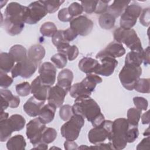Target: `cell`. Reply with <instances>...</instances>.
Returning a JSON list of instances; mask_svg holds the SVG:
<instances>
[{
    "mask_svg": "<svg viewBox=\"0 0 150 150\" xmlns=\"http://www.w3.org/2000/svg\"><path fill=\"white\" fill-rule=\"evenodd\" d=\"M149 136L144 138L137 145L136 149L137 150L139 149H149Z\"/></svg>",
    "mask_w": 150,
    "mask_h": 150,
    "instance_id": "obj_54",
    "label": "cell"
},
{
    "mask_svg": "<svg viewBox=\"0 0 150 150\" xmlns=\"http://www.w3.org/2000/svg\"><path fill=\"white\" fill-rule=\"evenodd\" d=\"M110 1H98V3L96 8L94 12L97 14H103L105 13L108 9V4Z\"/></svg>",
    "mask_w": 150,
    "mask_h": 150,
    "instance_id": "obj_51",
    "label": "cell"
},
{
    "mask_svg": "<svg viewBox=\"0 0 150 150\" xmlns=\"http://www.w3.org/2000/svg\"><path fill=\"white\" fill-rule=\"evenodd\" d=\"M142 74L141 66L125 63L119 73V79L122 86L128 90H132L137 81Z\"/></svg>",
    "mask_w": 150,
    "mask_h": 150,
    "instance_id": "obj_5",
    "label": "cell"
},
{
    "mask_svg": "<svg viewBox=\"0 0 150 150\" xmlns=\"http://www.w3.org/2000/svg\"><path fill=\"white\" fill-rule=\"evenodd\" d=\"M6 148L9 150H24L26 143L23 135L18 134L11 137L6 142Z\"/></svg>",
    "mask_w": 150,
    "mask_h": 150,
    "instance_id": "obj_24",
    "label": "cell"
},
{
    "mask_svg": "<svg viewBox=\"0 0 150 150\" xmlns=\"http://www.w3.org/2000/svg\"><path fill=\"white\" fill-rule=\"evenodd\" d=\"M45 101H40L34 96L30 97L23 106V110L30 117H35L39 115Z\"/></svg>",
    "mask_w": 150,
    "mask_h": 150,
    "instance_id": "obj_18",
    "label": "cell"
},
{
    "mask_svg": "<svg viewBox=\"0 0 150 150\" xmlns=\"http://www.w3.org/2000/svg\"><path fill=\"white\" fill-rule=\"evenodd\" d=\"M93 25V21L83 15L76 17L70 22V28L73 29L78 35L83 36L91 33Z\"/></svg>",
    "mask_w": 150,
    "mask_h": 150,
    "instance_id": "obj_12",
    "label": "cell"
},
{
    "mask_svg": "<svg viewBox=\"0 0 150 150\" xmlns=\"http://www.w3.org/2000/svg\"><path fill=\"white\" fill-rule=\"evenodd\" d=\"M125 53V49L121 43L117 42H112L106 47L99 52L96 56V59H101L103 57L108 56L113 58L120 57Z\"/></svg>",
    "mask_w": 150,
    "mask_h": 150,
    "instance_id": "obj_15",
    "label": "cell"
},
{
    "mask_svg": "<svg viewBox=\"0 0 150 150\" xmlns=\"http://www.w3.org/2000/svg\"><path fill=\"white\" fill-rule=\"evenodd\" d=\"M143 62L145 66L149 64V46H148L145 50H144Z\"/></svg>",
    "mask_w": 150,
    "mask_h": 150,
    "instance_id": "obj_56",
    "label": "cell"
},
{
    "mask_svg": "<svg viewBox=\"0 0 150 150\" xmlns=\"http://www.w3.org/2000/svg\"><path fill=\"white\" fill-rule=\"evenodd\" d=\"M46 128L45 124L42 122L39 117L31 120L26 124V134L33 146L41 142L42 134Z\"/></svg>",
    "mask_w": 150,
    "mask_h": 150,
    "instance_id": "obj_10",
    "label": "cell"
},
{
    "mask_svg": "<svg viewBox=\"0 0 150 150\" xmlns=\"http://www.w3.org/2000/svg\"><path fill=\"white\" fill-rule=\"evenodd\" d=\"M57 31V29L55 24L49 21L45 22L40 28V32L44 36L52 38Z\"/></svg>",
    "mask_w": 150,
    "mask_h": 150,
    "instance_id": "obj_35",
    "label": "cell"
},
{
    "mask_svg": "<svg viewBox=\"0 0 150 150\" xmlns=\"http://www.w3.org/2000/svg\"><path fill=\"white\" fill-rule=\"evenodd\" d=\"M139 131L138 126H134L131 124L127 135V142L131 143L134 142L138 137Z\"/></svg>",
    "mask_w": 150,
    "mask_h": 150,
    "instance_id": "obj_48",
    "label": "cell"
},
{
    "mask_svg": "<svg viewBox=\"0 0 150 150\" xmlns=\"http://www.w3.org/2000/svg\"><path fill=\"white\" fill-rule=\"evenodd\" d=\"M103 81L102 79L97 74H87V76L81 81V83L84 86V87L93 92L97 84L101 83Z\"/></svg>",
    "mask_w": 150,
    "mask_h": 150,
    "instance_id": "obj_31",
    "label": "cell"
},
{
    "mask_svg": "<svg viewBox=\"0 0 150 150\" xmlns=\"http://www.w3.org/2000/svg\"><path fill=\"white\" fill-rule=\"evenodd\" d=\"M72 110L74 114L86 118L93 127L100 125L105 120L100 106L90 96H81L75 98Z\"/></svg>",
    "mask_w": 150,
    "mask_h": 150,
    "instance_id": "obj_2",
    "label": "cell"
},
{
    "mask_svg": "<svg viewBox=\"0 0 150 150\" xmlns=\"http://www.w3.org/2000/svg\"><path fill=\"white\" fill-rule=\"evenodd\" d=\"M59 53L64 54L67 56L69 60L72 61L77 57L79 52L77 47L76 45H69Z\"/></svg>",
    "mask_w": 150,
    "mask_h": 150,
    "instance_id": "obj_41",
    "label": "cell"
},
{
    "mask_svg": "<svg viewBox=\"0 0 150 150\" xmlns=\"http://www.w3.org/2000/svg\"><path fill=\"white\" fill-rule=\"evenodd\" d=\"M51 86L44 84L39 76L36 77L31 83V93L36 99L45 101L47 100Z\"/></svg>",
    "mask_w": 150,
    "mask_h": 150,
    "instance_id": "obj_16",
    "label": "cell"
},
{
    "mask_svg": "<svg viewBox=\"0 0 150 150\" xmlns=\"http://www.w3.org/2000/svg\"><path fill=\"white\" fill-rule=\"evenodd\" d=\"M142 111L137 108H131L127 111V121L134 126H138Z\"/></svg>",
    "mask_w": 150,
    "mask_h": 150,
    "instance_id": "obj_34",
    "label": "cell"
},
{
    "mask_svg": "<svg viewBox=\"0 0 150 150\" xmlns=\"http://www.w3.org/2000/svg\"><path fill=\"white\" fill-rule=\"evenodd\" d=\"M84 148H89V147L88 146H86L85 145H82L81 146L78 148V149H84Z\"/></svg>",
    "mask_w": 150,
    "mask_h": 150,
    "instance_id": "obj_59",
    "label": "cell"
},
{
    "mask_svg": "<svg viewBox=\"0 0 150 150\" xmlns=\"http://www.w3.org/2000/svg\"><path fill=\"white\" fill-rule=\"evenodd\" d=\"M28 14V6L22 5L16 2H11L4 11V19L1 25H4L8 35H17L23 30Z\"/></svg>",
    "mask_w": 150,
    "mask_h": 150,
    "instance_id": "obj_1",
    "label": "cell"
},
{
    "mask_svg": "<svg viewBox=\"0 0 150 150\" xmlns=\"http://www.w3.org/2000/svg\"><path fill=\"white\" fill-rule=\"evenodd\" d=\"M67 8L69 13L73 18L80 15L83 12V8L82 5L76 2L71 3Z\"/></svg>",
    "mask_w": 150,
    "mask_h": 150,
    "instance_id": "obj_44",
    "label": "cell"
},
{
    "mask_svg": "<svg viewBox=\"0 0 150 150\" xmlns=\"http://www.w3.org/2000/svg\"><path fill=\"white\" fill-rule=\"evenodd\" d=\"M9 53L16 63L20 62L28 57L26 49L21 45H15L12 46L9 49Z\"/></svg>",
    "mask_w": 150,
    "mask_h": 150,
    "instance_id": "obj_25",
    "label": "cell"
},
{
    "mask_svg": "<svg viewBox=\"0 0 150 150\" xmlns=\"http://www.w3.org/2000/svg\"><path fill=\"white\" fill-rule=\"evenodd\" d=\"M73 80V73L69 69L61 70L57 77V84L69 91Z\"/></svg>",
    "mask_w": 150,
    "mask_h": 150,
    "instance_id": "obj_19",
    "label": "cell"
},
{
    "mask_svg": "<svg viewBox=\"0 0 150 150\" xmlns=\"http://www.w3.org/2000/svg\"><path fill=\"white\" fill-rule=\"evenodd\" d=\"M99 63L94 73L103 76H110L114 71V70L118 65V61L113 57L105 56L100 59Z\"/></svg>",
    "mask_w": 150,
    "mask_h": 150,
    "instance_id": "obj_14",
    "label": "cell"
},
{
    "mask_svg": "<svg viewBox=\"0 0 150 150\" xmlns=\"http://www.w3.org/2000/svg\"><path fill=\"white\" fill-rule=\"evenodd\" d=\"M67 92V91L57 84L50 87L47 97L48 103L55 106L56 108L60 107L64 103V98Z\"/></svg>",
    "mask_w": 150,
    "mask_h": 150,
    "instance_id": "obj_17",
    "label": "cell"
},
{
    "mask_svg": "<svg viewBox=\"0 0 150 150\" xmlns=\"http://www.w3.org/2000/svg\"><path fill=\"white\" fill-rule=\"evenodd\" d=\"M15 89L19 96L21 97H25L28 96L31 92V85H30L28 82L24 81L16 84Z\"/></svg>",
    "mask_w": 150,
    "mask_h": 150,
    "instance_id": "obj_42",
    "label": "cell"
},
{
    "mask_svg": "<svg viewBox=\"0 0 150 150\" xmlns=\"http://www.w3.org/2000/svg\"><path fill=\"white\" fill-rule=\"evenodd\" d=\"M0 93L1 98L4 100L9 104V107L15 108L19 106L21 101L19 97L13 96L10 90L6 88L1 89Z\"/></svg>",
    "mask_w": 150,
    "mask_h": 150,
    "instance_id": "obj_28",
    "label": "cell"
},
{
    "mask_svg": "<svg viewBox=\"0 0 150 150\" xmlns=\"http://www.w3.org/2000/svg\"><path fill=\"white\" fill-rule=\"evenodd\" d=\"M149 8H145L139 16V22L143 26H148L149 25Z\"/></svg>",
    "mask_w": 150,
    "mask_h": 150,
    "instance_id": "obj_50",
    "label": "cell"
},
{
    "mask_svg": "<svg viewBox=\"0 0 150 150\" xmlns=\"http://www.w3.org/2000/svg\"><path fill=\"white\" fill-rule=\"evenodd\" d=\"M81 5L83 8V11L87 13H92L94 12L98 1H81Z\"/></svg>",
    "mask_w": 150,
    "mask_h": 150,
    "instance_id": "obj_45",
    "label": "cell"
},
{
    "mask_svg": "<svg viewBox=\"0 0 150 150\" xmlns=\"http://www.w3.org/2000/svg\"><path fill=\"white\" fill-rule=\"evenodd\" d=\"M115 18L108 12L101 15L98 19V23L100 27L106 30L112 29L115 25Z\"/></svg>",
    "mask_w": 150,
    "mask_h": 150,
    "instance_id": "obj_32",
    "label": "cell"
},
{
    "mask_svg": "<svg viewBox=\"0 0 150 150\" xmlns=\"http://www.w3.org/2000/svg\"><path fill=\"white\" fill-rule=\"evenodd\" d=\"M149 84H150V81L149 79H144L141 78L139 79L134 86V89H135V91L141 93H149Z\"/></svg>",
    "mask_w": 150,
    "mask_h": 150,
    "instance_id": "obj_36",
    "label": "cell"
},
{
    "mask_svg": "<svg viewBox=\"0 0 150 150\" xmlns=\"http://www.w3.org/2000/svg\"><path fill=\"white\" fill-rule=\"evenodd\" d=\"M98 64L99 62L97 60L91 57H85L79 61L78 66L81 71L86 74H91L94 73Z\"/></svg>",
    "mask_w": 150,
    "mask_h": 150,
    "instance_id": "obj_21",
    "label": "cell"
},
{
    "mask_svg": "<svg viewBox=\"0 0 150 150\" xmlns=\"http://www.w3.org/2000/svg\"><path fill=\"white\" fill-rule=\"evenodd\" d=\"M52 42L56 47L57 49L61 48L66 45L69 44V43L67 42L64 38L63 30H59L57 31V32L52 38Z\"/></svg>",
    "mask_w": 150,
    "mask_h": 150,
    "instance_id": "obj_39",
    "label": "cell"
},
{
    "mask_svg": "<svg viewBox=\"0 0 150 150\" xmlns=\"http://www.w3.org/2000/svg\"><path fill=\"white\" fill-rule=\"evenodd\" d=\"M84 124V118L80 115L73 114L60 128L63 138L67 141H75L79 137L81 128Z\"/></svg>",
    "mask_w": 150,
    "mask_h": 150,
    "instance_id": "obj_6",
    "label": "cell"
},
{
    "mask_svg": "<svg viewBox=\"0 0 150 150\" xmlns=\"http://www.w3.org/2000/svg\"><path fill=\"white\" fill-rule=\"evenodd\" d=\"M144 49L141 50H131L125 58V63L132 64L140 66L143 62Z\"/></svg>",
    "mask_w": 150,
    "mask_h": 150,
    "instance_id": "obj_26",
    "label": "cell"
},
{
    "mask_svg": "<svg viewBox=\"0 0 150 150\" xmlns=\"http://www.w3.org/2000/svg\"><path fill=\"white\" fill-rule=\"evenodd\" d=\"M13 83V79L6 73L0 71V86L2 88H6L11 86Z\"/></svg>",
    "mask_w": 150,
    "mask_h": 150,
    "instance_id": "obj_47",
    "label": "cell"
},
{
    "mask_svg": "<svg viewBox=\"0 0 150 150\" xmlns=\"http://www.w3.org/2000/svg\"><path fill=\"white\" fill-rule=\"evenodd\" d=\"M142 12V8L138 4L129 5L121 15L120 28L130 29L135 25L137 19Z\"/></svg>",
    "mask_w": 150,
    "mask_h": 150,
    "instance_id": "obj_8",
    "label": "cell"
},
{
    "mask_svg": "<svg viewBox=\"0 0 150 150\" xmlns=\"http://www.w3.org/2000/svg\"><path fill=\"white\" fill-rule=\"evenodd\" d=\"M64 149L67 150L78 149V145L77 143L75 142L74 141H70L66 140L64 142Z\"/></svg>",
    "mask_w": 150,
    "mask_h": 150,
    "instance_id": "obj_55",
    "label": "cell"
},
{
    "mask_svg": "<svg viewBox=\"0 0 150 150\" xmlns=\"http://www.w3.org/2000/svg\"><path fill=\"white\" fill-rule=\"evenodd\" d=\"M40 63L31 60L28 57L22 61L16 63L11 70L13 78L21 76L24 79L30 78L36 71Z\"/></svg>",
    "mask_w": 150,
    "mask_h": 150,
    "instance_id": "obj_9",
    "label": "cell"
},
{
    "mask_svg": "<svg viewBox=\"0 0 150 150\" xmlns=\"http://www.w3.org/2000/svg\"><path fill=\"white\" fill-rule=\"evenodd\" d=\"M146 132H147V135H148V136H149V128H148V129H147V130H146ZM144 135H146V134H145V132H144Z\"/></svg>",
    "mask_w": 150,
    "mask_h": 150,
    "instance_id": "obj_60",
    "label": "cell"
},
{
    "mask_svg": "<svg viewBox=\"0 0 150 150\" xmlns=\"http://www.w3.org/2000/svg\"><path fill=\"white\" fill-rule=\"evenodd\" d=\"M131 124L127 120L120 118L112 121L110 141L115 149H122L127 144V135Z\"/></svg>",
    "mask_w": 150,
    "mask_h": 150,
    "instance_id": "obj_3",
    "label": "cell"
},
{
    "mask_svg": "<svg viewBox=\"0 0 150 150\" xmlns=\"http://www.w3.org/2000/svg\"><path fill=\"white\" fill-rule=\"evenodd\" d=\"M130 2V1H114L108 7V13L112 15L115 18H118L122 15Z\"/></svg>",
    "mask_w": 150,
    "mask_h": 150,
    "instance_id": "obj_22",
    "label": "cell"
},
{
    "mask_svg": "<svg viewBox=\"0 0 150 150\" xmlns=\"http://www.w3.org/2000/svg\"><path fill=\"white\" fill-rule=\"evenodd\" d=\"M10 124L14 131H19L22 129L26 124V120L23 116L19 114H13L8 118Z\"/></svg>",
    "mask_w": 150,
    "mask_h": 150,
    "instance_id": "obj_33",
    "label": "cell"
},
{
    "mask_svg": "<svg viewBox=\"0 0 150 150\" xmlns=\"http://www.w3.org/2000/svg\"><path fill=\"white\" fill-rule=\"evenodd\" d=\"M48 148L47 144L44 142H40L38 144L34 146L32 149H47Z\"/></svg>",
    "mask_w": 150,
    "mask_h": 150,
    "instance_id": "obj_58",
    "label": "cell"
},
{
    "mask_svg": "<svg viewBox=\"0 0 150 150\" xmlns=\"http://www.w3.org/2000/svg\"><path fill=\"white\" fill-rule=\"evenodd\" d=\"M14 132L8 118L0 120V141L1 142L6 141L9 138L12 133Z\"/></svg>",
    "mask_w": 150,
    "mask_h": 150,
    "instance_id": "obj_29",
    "label": "cell"
},
{
    "mask_svg": "<svg viewBox=\"0 0 150 150\" xmlns=\"http://www.w3.org/2000/svg\"><path fill=\"white\" fill-rule=\"evenodd\" d=\"M63 35L65 40L69 43L75 39L78 36V34L73 29L69 28L63 30Z\"/></svg>",
    "mask_w": 150,
    "mask_h": 150,
    "instance_id": "obj_52",
    "label": "cell"
},
{
    "mask_svg": "<svg viewBox=\"0 0 150 150\" xmlns=\"http://www.w3.org/2000/svg\"><path fill=\"white\" fill-rule=\"evenodd\" d=\"M56 71V67L53 64L46 62L39 66V76L44 84L51 86L55 83Z\"/></svg>",
    "mask_w": 150,
    "mask_h": 150,
    "instance_id": "obj_13",
    "label": "cell"
},
{
    "mask_svg": "<svg viewBox=\"0 0 150 150\" xmlns=\"http://www.w3.org/2000/svg\"><path fill=\"white\" fill-rule=\"evenodd\" d=\"M51 61L58 69H63L66 66L67 63V56L62 53H57L53 55L50 58Z\"/></svg>",
    "mask_w": 150,
    "mask_h": 150,
    "instance_id": "obj_37",
    "label": "cell"
},
{
    "mask_svg": "<svg viewBox=\"0 0 150 150\" xmlns=\"http://www.w3.org/2000/svg\"><path fill=\"white\" fill-rule=\"evenodd\" d=\"M89 148L92 149H115L112 143L108 142V143H99L95 144L94 146H90Z\"/></svg>",
    "mask_w": 150,
    "mask_h": 150,
    "instance_id": "obj_53",
    "label": "cell"
},
{
    "mask_svg": "<svg viewBox=\"0 0 150 150\" xmlns=\"http://www.w3.org/2000/svg\"><path fill=\"white\" fill-rule=\"evenodd\" d=\"M56 107L49 103L44 105L38 115L39 119L44 124H49L53 121L54 118Z\"/></svg>",
    "mask_w": 150,
    "mask_h": 150,
    "instance_id": "obj_20",
    "label": "cell"
},
{
    "mask_svg": "<svg viewBox=\"0 0 150 150\" xmlns=\"http://www.w3.org/2000/svg\"><path fill=\"white\" fill-rule=\"evenodd\" d=\"M91 93L81 82L72 85L69 90L70 96L74 98L81 96H90Z\"/></svg>",
    "mask_w": 150,
    "mask_h": 150,
    "instance_id": "obj_30",
    "label": "cell"
},
{
    "mask_svg": "<svg viewBox=\"0 0 150 150\" xmlns=\"http://www.w3.org/2000/svg\"><path fill=\"white\" fill-rule=\"evenodd\" d=\"M112 125V121L110 120H104L100 125L94 127L88 133L89 141L93 144H97L103 142L107 139L110 141Z\"/></svg>",
    "mask_w": 150,
    "mask_h": 150,
    "instance_id": "obj_7",
    "label": "cell"
},
{
    "mask_svg": "<svg viewBox=\"0 0 150 150\" xmlns=\"http://www.w3.org/2000/svg\"><path fill=\"white\" fill-rule=\"evenodd\" d=\"M15 60L8 53L2 52L0 54L1 71L6 73L11 71L14 67Z\"/></svg>",
    "mask_w": 150,
    "mask_h": 150,
    "instance_id": "obj_27",
    "label": "cell"
},
{
    "mask_svg": "<svg viewBox=\"0 0 150 150\" xmlns=\"http://www.w3.org/2000/svg\"><path fill=\"white\" fill-rule=\"evenodd\" d=\"M28 7L29 14L26 23L29 25L37 23L48 13L42 1L33 2Z\"/></svg>",
    "mask_w": 150,
    "mask_h": 150,
    "instance_id": "obj_11",
    "label": "cell"
},
{
    "mask_svg": "<svg viewBox=\"0 0 150 150\" xmlns=\"http://www.w3.org/2000/svg\"><path fill=\"white\" fill-rule=\"evenodd\" d=\"M46 51L43 46L39 44L33 45L30 47L28 51V57L32 61L40 63L44 58Z\"/></svg>",
    "mask_w": 150,
    "mask_h": 150,
    "instance_id": "obj_23",
    "label": "cell"
},
{
    "mask_svg": "<svg viewBox=\"0 0 150 150\" xmlns=\"http://www.w3.org/2000/svg\"><path fill=\"white\" fill-rule=\"evenodd\" d=\"M72 106L66 104L62 105L59 110V115L60 118L65 121H68L73 115Z\"/></svg>",
    "mask_w": 150,
    "mask_h": 150,
    "instance_id": "obj_43",
    "label": "cell"
},
{
    "mask_svg": "<svg viewBox=\"0 0 150 150\" xmlns=\"http://www.w3.org/2000/svg\"><path fill=\"white\" fill-rule=\"evenodd\" d=\"M58 19L59 21L64 22H70L73 17L70 15L67 8H64L60 9L58 12Z\"/></svg>",
    "mask_w": 150,
    "mask_h": 150,
    "instance_id": "obj_49",
    "label": "cell"
},
{
    "mask_svg": "<svg viewBox=\"0 0 150 150\" xmlns=\"http://www.w3.org/2000/svg\"><path fill=\"white\" fill-rule=\"evenodd\" d=\"M115 42L124 43L131 50H141L143 48L141 40L133 29H125L122 28L116 29L113 33Z\"/></svg>",
    "mask_w": 150,
    "mask_h": 150,
    "instance_id": "obj_4",
    "label": "cell"
},
{
    "mask_svg": "<svg viewBox=\"0 0 150 150\" xmlns=\"http://www.w3.org/2000/svg\"><path fill=\"white\" fill-rule=\"evenodd\" d=\"M44 4L47 12L49 13H52L56 12L61 5L64 2V1H56V0H47L42 1Z\"/></svg>",
    "mask_w": 150,
    "mask_h": 150,
    "instance_id": "obj_40",
    "label": "cell"
},
{
    "mask_svg": "<svg viewBox=\"0 0 150 150\" xmlns=\"http://www.w3.org/2000/svg\"><path fill=\"white\" fill-rule=\"evenodd\" d=\"M133 102L137 108L145 111L148 108V102L146 99L142 97H135L133 98Z\"/></svg>",
    "mask_w": 150,
    "mask_h": 150,
    "instance_id": "obj_46",
    "label": "cell"
},
{
    "mask_svg": "<svg viewBox=\"0 0 150 150\" xmlns=\"http://www.w3.org/2000/svg\"><path fill=\"white\" fill-rule=\"evenodd\" d=\"M57 137V132L53 128H46L42 134V141L47 144H50L53 142Z\"/></svg>",
    "mask_w": 150,
    "mask_h": 150,
    "instance_id": "obj_38",
    "label": "cell"
},
{
    "mask_svg": "<svg viewBox=\"0 0 150 150\" xmlns=\"http://www.w3.org/2000/svg\"><path fill=\"white\" fill-rule=\"evenodd\" d=\"M141 121L142 124H148L149 123V110L142 114L141 117Z\"/></svg>",
    "mask_w": 150,
    "mask_h": 150,
    "instance_id": "obj_57",
    "label": "cell"
}]
</instances>
